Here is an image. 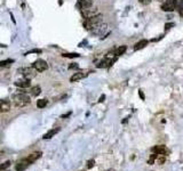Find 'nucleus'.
<instances>
[{"label":"nucleus","mask_w":183,"mask_h":171,"mask_svg":"<svg viewBox=\"0 0 183 171\" xmlns=\"http://www.w3.org/2000/svg\"><path fill=\"white\" fill-rule=\"evenodd\" d=\"M148 44V40H140L137 44H134V47H133V50L134 51H137L140 50V49H143L144 47Z\"/></svg>","instance_id":"nucleus-15"},{"label":"nucleus","mask_w":183,"mask_h":171,"mask_svg":"<svg viewBox=\"0 0 183 171\" xmlns=\"http://www.w3.org/2000/svg\"><path fill=\"white\" fill-rule=\"evenodd\" d=\"M13 103L16 107L20 108L29 105L31 103V99H30V96L26 95L25 93H19L13 96Z\"/></svg>","instance_id":"nucleus-1"},{"label":"nucleus","mask_w":183,"mask_h":171,"mask_svg":"<svg viewBox=\"0 0 183 171\" xmlns=\"http://www.w3.org/2000/svg\"><path fill=\"white\" fill-rule=\"evenodd\" d=\"M174 26V23H167L166 25H165V31H168L170 29H172Z\"/></svg>","instance_id":"nucleus-29"},{"label":"nucleus","mask_w":183,"mask_h":171,"mask_svg":"<svg viewBox=\"0 0 183 171\" xmlns=\"http://www.w3.org/2000/svg\"><path fill=\"white\" fill-rule=\"evenodd\" d=\"M106 171H115L113 169H109V170H106Z\"/></svg>","instance_id":"nucleus-34"},{"label":"nucleus","mask_w":183,"mask_h":171,"mask_svg":"<svg viewBox=\"0 0 183 171\" xmlns=\"http://www.w3.org/2000/svg\"><path fill=\"white\" fill-rule=\"evenodd\" d=\"M41 154H42L41 152H34V153H32V154H30V155L25 158L30 162V163H31V164H32L33 162H36V161L41 156Z\"/></svg>","instance_id":"nucleus-14"},{"label":"nucleus","mask_w":183,"mask_h":171,"mask_svg":"<svg viewBox=\"0 0 183 171\" xmlns=\"http://www.w3.org/2000/svg\"><path fill=\"white\" fill-rule=\"evenodd\" d=\"M158 154H156V153H153L152 155H150V158H149V161H148V163L149 164H153V162H155V160L157 158Z\"/></svg>","instance_id":"nucleus-24"},{"label":"nucleus","mask_w":183,"mask_h":171,"mask_svg":"<svg viewBox=\"0 0 183 171\" xmlns=\"http://www.w3.org/2000/svg\"><path fill=\"white\" fill-rule=\"evenodd\" d=\"M10 110V103L8 101H0V113H7Z\"/></svg>","instance_id":"nucleus-13"},{"label":"nucleus","mask_w":183,"mask_h":171,"mask_svg":"<svg viewBox=\"0 0 183 171\" xmlns=\"http://www.w3.org/2000/svg\"><path fill=\"white\" fill-rule=\"evenodd\" d=\"M9 165H10V161H6L5 163L0 164V171H5L6 169L9 168Z\"/></svg>","instance_id":"nucleus-23"},{"label":"nucleus","mask_w":183,"mask_h":171,"mask_svg":"<svg viewBox=\"0 0 183 171\" xmlns=\"http://www.w3.org/2000/svg\"><path fill=\"white\" fill-rule=\"evenodd\" d=\"M177 0H166L161 5V9L164 12H173L174 9H176Z\"/></svg>","instance_id":"nucleus-5"},{"label":"nucleus","mask_w":183,"mask_h":171,"mask_svg":"<svg viewBox=\"0 0 183 171\" xmlns=\"http://www.w3.org/2000/svg\"><path fill=\"white\" fill-rule=\"evenodd\" d=\"M104 98H105V96H104V95H102L101 97H100V101H100V103H102V101H104Z\"/></svg>","instance_id":"nucleus-33"},{"label":"nucleus","mask_w":183,"mask_h":171,"mask_svg":"<svg viewBox=\"0 0 183 171\" xmlns=\"http://www.w3.org/2000/svg\"><path fill=\"white\" fill-rule=\"evenodd\" d=\"M14 62V59H5V61H0V67H4V66H7L9 64H12Z\"/></svg>","instance_id":"nucleus-22"},{"label":"nucleus","mask_w":183,"mask_h":171,"mask_svg":"<svg viewBox=\"0 0 183 171\" xmlns=\"http://www.w3.org/2000/svg\"><path fill=\"white\" fill-rule=\"evenodd\" d=\"M17 72L21 73L25 79H32V78L36 76V72L37 71L34 70L33 67H21V69L17 70Z\"/></svg>","instance_id":"nucleus-3"},{"label":"nucleus","mask_w":183,"mask_h":171,"mask_svg":"<svg viewBox=\"0 0 183 171\" xmlns=\"http://www.w3.org/2000/svg\"><path fill=\"white\" fill-rule=\"evenodd\" d=\"M30 164H31V163H30L26 158H23V160H21L20 162L15 165V170L16 171H24L29 168V165Z\"/></svg>","instance_id":"nucleus-9"},{"label":"nucleus","mask_w":183,"mask_h":171,"mask_svg":"<svg viewBox=\"0 0 183 171\" xmlns=\"http://www.w3.org/2000/svg\"><path fill=\"white\" fill-rule=\"evenodd\" d=\"M33 53H37V54H40V53H41V50H40V49H33V50L29 51V53H26V55H30V54H33Z\"/></svg>","instance_id":"nucleus-31"},{"label":"nucleus","mask_w":183,"mask_h":171,"mask_svg":"<svg viewBox=\"0 0 183 171\" xmlns=\"http://www.w3.org/2000/svg\"><path fill=\"white\" fill-rule=\"evenodd\" d=\"M138 2L141 4V5H143V6H147V5H149L151 2V0H138Z\"/></svg>","instance_id":"nucleus-28"},{"label":"nucleus","mask_w":183,"mask_h":171,"mask_svg":"<svg viewBox=\"0 0 183 171\" xmlns=\"http://www.w3.org/2000/svg\"><path fill=\"white\" fill-rule=\"evenodd\" d=\"M70 114H71V112H69V113H66V114H63V115H62L61 118H62V119H64V118H68V116H69Z\"/></svg>","instance_id":"nucleus-32"},{"label":"nucleus","mask_w":183,"mask_h":171,"mask_svg":"<svg viewBox=\"0 0 183 171\" xmlns=\"http://www.w3.org/2000/svg\"><path fill=\"white\" fill-rule=\"evenodd\" d=\"M41 93V88H40L39 86H33V87H31V89H30V94H31V96H38Z\"/></svg>","instance_id":"nucleus-17"},{"label":"nucleus","mask_w":183,"mask_h":171,"mask_svg":"<svg viewBox=\"0 0 183 171\" xmlns=\"http://www.w3.org/2000/svg\"><path fill=\"white\" fill-rule=\"evenodd\" d=\"M126 50H127V46H125V44H124V46L118 47L115 53H116V55H117V56H121V55H124Z\"/></svg>","instance_id":"nucleus-18"},{"label":"nucleus","mask_w":183,"mask_h":171,"mask_svg":"<svg viewBox=\"0 0 183 171\" xmlns=\"http://www.w3.org/2000/svg\"><path fill=\"white\" fill-rule=\"evenodd\" d=\"M88 74H89V73H87V72H77V73H74V74L70 78V81H71V82H77L79 80H83V79L86 78Z\"/></svg>","instance_id":"nucleus-12"},{"label":"nucleus","mask_w":183,"mask_h":171,"mask_svg":"<svg viewBox=\"0 0 183 171\" xmlns=\"http://www.w3.org/2000/svg\"><path fill=\"white\" fill-rule=\"evenodd\" d=\"M63 57H66V58H77L79 57L80 55L77 54V53H65V54H62Z\"/></svg>","instance_id":"nucleus-20"},{"label":"nucleus","mask_w":183,"mask_h":171,"mask_svg":"<svg viewBox=\"0 0 183 171\" xmlns=\"http://www.w3.org/2000/svg\"><path fill=\"white\" fill-rule=\"evenodd\" d=\"M177 10H179V14H180V16H182L183 17V0H177Z\"/></svg>","instance_id":"nucleus-19"},{"label":"nucleus","mask_w":183,"mask_h":171,"mask_svg":"<svg viewBox=\"0 0 183 171\" xmlns=\"http://www.w3.org/2000/svg\"><path fill=\"white\" fill-rule=\"evenodd\" d=\"M80 13L83 15V17L85 19H91L93 16H95V15H97L98 14V10L97 8H93V7H89V8H87V9H81L80 10Z\"/></svg>","instance_id":"nucleus-8"},{"label":"nucleus","mask_w":183,"mask_h":171,"mask_svg":"<svg viewBox=\"0 0 183 171\" xmlns=\"http://www.w3.org/2000/svg\"><path fill=\"white\" fill-rule=\"evenodd\" d=\"M106 30H108V24L101 23V24H98L96 27H94V29L91 31V33L93 36H97V37H100V36H103L105 32H106Z\"/></svg>","instance_id":"nucleus-7"},{"label":"nucleus","mask_w":183,"mask_h":171,"mask_svg":"<svg viewBox=\"0 0 183 171\" xmlns=\"http://www.w3.org/2000/svg\"><path fill=\"white\" fill-rule=\"evenodd\" d=\"M94 164H95V161H94V160H89V161L87 162V168H88V169H92V168L94 167Z\"/></svg>","instance_id":"nucleus-26"},{"label":"nucleus","mask_w":183,"mask_h":171,"mask_svg":"<svg viewBox=\"0 0 183 171\" xmlns=\"http://www.w3.org/2000/svg\"><path fill=\"white\" fill-rule=\"evenodd\" d=\"M32 67L37 71V72L41 73V72H45V71L48 69V64H47V62H46V61H44V59H40V58H39V59H37V61L32 64Z\"/></svg>","instance_id":"nucleus-4"},{"label":"nucleus","mask_w":183,"mask_h":171,"mask_svg":"<svg viewBox=\"0 0 183 171\" xmlns=\"http://www.w3.org/2000/svg\"><path fill=\"white\" fill-rule=\"evenodd\" d=\"M151 152L156 153V154H158V155H165V156H167L168 154H170V150H168L166 146H164V145L153 146V147L151 148Z\"/></svg>","instance_id":"nucleus-6"},{"label":"nucleus","mask_w":183,"mask_h":171,"mask_svg":"<svg viewBox=\"0 0 183 171\" xmlns=\"http://www.w3.org/2000/svg\"><path fill=\"white\" fill-rule=\"evenodd\" d=\"M77 6H78L80 10L81 9H87V8L93 6V1L92 0H78L77 1Z\"/></svg>","instance_id":"nucleus-11"},{"label":"nucleus","mask_w":183,"mask_h":171,"mask_svg":"<svg viewBox=\"0 0 183 171\" xmlns=\"http://www.w3.org/2000/svg\"><path fill=\"white\" fill-rule=\"evenodd\" d=\"M138 96H140V98H141V99H142V101H144V99H145V96H144L143 91H142V90H141V89H140V90H138Z\"/></svg>","instance_id":"nucleus-30"},{"label":"nucleus","mask_w":183,"mask_h":171,"mask_svg":"<svg viewBox=\"0 0 183 171\" xmlns=\"http://www.w3.org/2000/svg\"><path fill=\"white\" fill-rule=\"evenodd\" d=\"M15 86L21 89H26L31 86V81H30V79H25L24 78L22 80H16L15 81Z\"/></svg>","instance_id":"nucleus-10"},{"label":"nucleus","mask_w":183,"mask_h":171,"mask_svg":"<svg viewBox=\"0 0 183 171\" xmlns=\"http://www.w3.org/2000/svg\"><path fill=\"white\" fill-rule=\"evenodd\" d=\"M47 103H48L47 99H39V101H37V106L39 108H44L47 106Z\"/></svg>","instance_id":"nucleus-21"},{"label":"nucleus","mask_w":183,"mask_h":171,"mask_svg":"<svg viewBox=\"0 0 183 171\" xmlns=\"http://www.w3.org/2000/svg\"><path fill=\"white\" fill-rule=\"evenodd\" d=\"M79 69V65L76 63H72L71 65H69V70H77Z\"/></svg>","instance_id":"nucleus-27"},{"label":"nucleus","mask_w":183,"mask_h":171,"mask_svg":"<svg viewBox=\"0 0 183 171\" xmlns=\"http://www.w3.org/2000/svg\"><path fill=\"white\" fill-rule=\"evenodd\" d=\"M102 17H103V16H102L101 14H97V15L93 16L91 19H85V22H84V27H85L86 30H88V31H92L94 27H96L98 24L102 23Z\"/></svg>","instance_id":"nucleus-2"},{"label":"nucleus","mask_w":183,"mask_h":171,"mask_svg":"<svg viewBox=\"0 0 183 171\" xmlns=\"http://www.w3.org/2000/svg\"><path fill=\"white\" fill-rule=\"evenodd\" d=\"M157 158H158V163H159V164H164V163H165V160H166V158H165V155H158Z\"/></svg>","instance_id":"nucleus-25"},{"label":"nucleus","mask_w":183,"mask_h":171,"mask_svg":"<svg viewBox=\"0 0 183 171\" xmlns=\"http://www.w3.org/2000/svg\"><path fill=\"white\" fill-rule=\"evenodd\" d=\"M60 130H61L60 128H54V129H52V130H49V131H48L47 133H45L42 138H44V139H51L53 136H55L56 133H59Z\"/></svg>","instance_id":"nucleus-16"}]
</instances>
